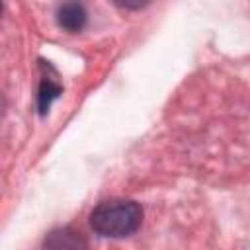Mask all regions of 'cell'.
I'll return each instance as SVG.
<instances>
[{
    "instance_id": "5b68a950",
    "label": "cell",
    "mask_w": 250,
    "mask_h": 250,
    "mask_svg": "<svg viewBox=\"0 0 250 250\" xmlns=\"http://www.w3.org/2000/svg\"><path fill=\"white\" fill-rule=\"evenodd\" d=\"M119 8H123V10H143V8H146L152 0H113Z\"/></svg>"
},
{
    "instance_id": "277c9868",
    "label": "cell",
    "mask_w": 250,
    "mask_h": 250,
    "mask_svg": "<svg viewBox=\"0 0 250 250\" xmlns=\"http://www.w3.org/2000/svg\"><path fill=\"white\" fill-rule=\"evenodd\" d=\"M62 92V86L57 84L55 80L51 78H43L41 80V86H39V94H37V107H39V113L45 115L53 104V100H57Z\"/></svg>"
},
{
    "instance_id": "3957f363",
    "label": "cell",
    "mask_w": 250,
    "mask_h": 250,
    "mask_svg": "<svg viewBox=\"0 0 250 250\" xmlns=\"http://www.w3.org/2000/svg\"><path fill=\"white\" fill-rule=\"evenodd\" d=\"M45 246H49V248H76V246H86V242L82 240L80 232H74L70 229H59V230H53L49 234V238L45 240Z\"/></svg>"
},
{
    "instance_id": "6da1fadb",
    "label": "cell",
    "mask_w": 250,
    "mask_h": 250,
    "mask_svg": "<svg viewBox=\"0 0 250 250\" xmlns=\"http://www.w3.org/2000/svg\"><path fill=\"white\" fill-rule=\"evenodd\" d=\"M143 223V207L133 199H105L94 207L90 213V227L96 234L107 238H123L133 232Z\"/></svg>"
},
{
    "instance_id": "7a4b0ae2",
    "label": "cell",
    "mask_w": 250,
    "mask_h": 250,
    "mask_svg": "<svg viewBox=\"0 0 250 250\" xmlns=\"http://www.w3.org/2000/svg\"><path fill=\"white\" fill-rule=\"evenodd\" d=\"M57 21H59V25H61L64 31H68V33H78V31L84 29V25H86V21H88L86 8H84L80 2H76V0L64 2V4L59 8V12H57Z\"/></svg>"
}]
</instances>
